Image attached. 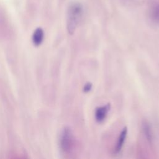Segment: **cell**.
<instances>
[{
  "instance_id": "obj_4",
  "label": "cell",
  "mask_w": 159,
  "mask_h": 159,
  "mask_svg": "<svg viewBox=\"0 0 159 159\" xmlns=\"http://www.w3.org/2000/svg\"><path fill=\"white\" fill-rule=\"evenodd\" d=\"M150 20L156 25H159V2L153 3L149 10Z\"/></svg>"
},
{
  "instance_id": "obj_8",
  "label": "cell",
  "mask_w": 159,
  "mask_h": 159,
  "mask_svg": "<svg viewBox=\"0 0 159 159\" xmlns=\"http://www.w3.org/2000/svg\"><path fill=\"white\" fill-rule=\"evenodd\" d=\"M91 88H92V84L89 83H86L84 86V88H83V91L86 93L89 91L91 89Z\"/></svg>"
},
{
  "instance_id": "obj_2",
  "label": "cell",
  "mask_w": 159,
  "mask_h": 159,
  "mask_svg": "<svg viewBox=\"0 0 159 159\" xmlns=\"http://www.w3.org/2000/svg\"><path fill=\"white\" fill-rule=\"evenodd\" d=\"M73 143V137L70 127H65L63 129L60 137V147L64 153H69Z\"/></svg>"
},
{
  "instance_id": "obj_6",
  "label": "cell",
  "mask_w": 159,
  "mask_h": 159,
  "mask_svg": "<svg viewBox=\"0 0 159 159\" xmlns=\"http://www.w3.org/2000/svg\"><path fill=\"white\" fill-rule=\"evenodd\" d=\"M142 131L143 133L147 140V141L149 143H152L153 139V131L151 127L150 124L148 121L143 120L142 122Z\"/></svg>"
},
{
  "instance_id": "obj_5",
  "label": "cell",
  "mask_w": 159,
  "mask_h": 159,
  "mask_svg": "<svg viewBox=\"0 0 159 159\" xmlns=\"http://www.w3.org/2000/svg\"><path fill=\"white\" fill-rule=\"evenodd\" d=\"M44 39V32L41 27L37 28L32 34V42L35 46H39Z\"/></svg>"
},
{
  "instance_id": "obj_3",
  "label": "cell",
  "mask_w": 159,
  "mask_h": 159,
  "mask_svg": "<svg viewBox=\"0 0 159 159\" xmlns=\"http://www.w3.org/2000/svg\"><path fill=\"white\" fill-rule=\"evenodd\" d=\"M110 104H107L103 106L98 107L96 109L95 111V119L97 122H101L106 117L108 112L110 110Z\"/></svg>"
},
{
  "instance_id": "obj_1",
  "label": "cell",
  "mask_w": 159,
  "mask_h": 159,
  "mask_svg": "<svg viewBox=\"0 0 159 159\" xmlns=\"http://www.w3.org/2000/svg\"><path fill=\"white\" fill-rule=\"evenodd\" d=\"M84 13L83 5L78 2H72L68 9L66 29L70 34H73L78 26Z\"/></svg>"
},
{
  "instance_id": "obj_7",
  "label": "cell",
  "mask_w": 159,
  "mask_h": 159,
  "mask_svg": "<svg viewBox=\"0 0 159 159\" xmlns=\"http://www.w3.org/2000/svg\"><path fill=\"white\" fill-rule=\"evenodd\" d=\"M127 127H124L122 129V130L121 131V132L119 136L117 142L116 144V146L114 148V153H118L120 152V150L122 148V147L124 145V143L125 142V138L127 137Z\"/></svg>"
}]
</instances>
